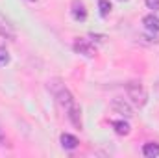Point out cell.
<instances>
[{"mask_svg": "<svg viewBox=\"0 0 159 158\" xmlns=\"http://www.w3.org/2000/svg\"><path fill=\"white\" fill-rule=\"evenodd\" d=\"M126 93L131 99V102L135 106H139V108H143L146 104V101H148V93H146V89L143 87L141 82H129V84H126Z\"/></svg>", "mask_w": 159, "mask_h": 158, "instance_id": "obj_1", "label": "cell"}, {"mask_svg": "<svg viewBox=\"0 0 159 158\" xmlns=\"http://www.w3.org/2000/svg\"><path fill=\"white\" fill-rule=\"evenodd\" d=\"M74 52L83 54V56H87V58H94V56H96L94 45H93L91 41H87V39H78L76 41V43H74Z\"/></svg>", "mask_w": 159, "mask_h": 158, "instance_id": "obj_2", "label": "cell"}, {"mask_svg": "<svg viewBox=\"0 0 159 158\" xmlns=\"http://www.w3.org/2000/svg\"><path fill=\"white\" fill-rule=\"evenodd\" d=\"M111 108L120 114V116H124V117H131L133 116V110H131V106L124 101V99H115L113 102H111Z\"/></svg>", "mask_w": 159, "mask_h": 158, "instance_id": "obj_3", "label": "cell"}, {"mask_svg": "<svg viewBox=\"0 0 159 158\" xmlns=\"http://www.w3.org/2000/svg\"><path fill=\"white\" fill-rule=\"evenodd\" d=\"M67 112H69V119H70V123H72L76 128L81 130V126H83V123H81V108L74 102V104H70V106L67 108Z\"/></svg>", "mask_w": 159, "mask_h": 158, "instance_id": "obj_4", "label": "cell"}, {"mask_svg": "<svg viewBox=\"0 0 159 158\" xmlns=\"http://www.w3.org/2000/svg\"><path fill=\"white\" fill-rule=\"evenodd\" d=\"M56 99H57V102H59L61 106H65V108H69L70 104H74V97H72V93H70L69 89H65V87H61V89L56 93Z\"/></svg>", "mask_w": 159, "mask_h": 158, "instance_id": "obj_5", "label": "cell"}, {"mask_svg": "<svg viewBox=\"0 0 159 158\" xmlns=\"http://www.w3.org/2000/svg\"><path fill=\"white\" fill-rule=\"evenodd\" d=\"M72 17L76 21H85L87 19V9H85L81 0H74L72 2Z\"/></svg>", "mask_w": 159, "mask_h": 158, "instance_id": "obj_6", "label": "cell"}, {"mask_svg": "<svg viewBox=\"0 0 159 158\" xmlns=\"http://www.w3.org/2000/svg\"><path fill=\"white\" fill-rule=\"evenodd\" d=\"M0 36H4V37H9V39H15V30H13V26L6 21V17L4 15H0Z\"/></svg>", "mask_w": 159, "mask_h": 158, "instance_id": "obj_7", "label": "cell"}, {"mask_svg": "<svg viewBox=\"0 0 159 158\" xmlns=\"http://www.w3.org/2000/svg\"><path fill=\"white\" fill-rule=\"evenodd\" d=\"M61 145H63V149H67V151H72V149H76L80 145L78 138L76 136H72V134H61Z\"/></svg>", "mask_w": 159, "mask_h": 158, "instance_id": "obj_8", "label": "cell"}, {"mask_svg": "<svg viewBox=\"0 0 159 158\" xmlns=\"http://www.w3.org/2000/svg\"><path fill=\"white\" fill-rule=\"evenodd\" d=\"M143 24L150 32H159V17H156V15H146L143 19Z\"/></svg>", "mask_w": 159, "mask_h": 158, "instance_id": "obj_9", "label": "cell"}, {"mask_svg": "<svg viewBox=\"0 0 159 158\" xmlns=\"http://www.w3.org/2000/svg\"><path fill=\"white\" fill-rule=\"evenodd\" d=\"M111 125H113V128L119 136H128L129 130H131L129 123H126V121H111Z\"/></svg>", "mask_w": 159, "mask_h": 158, "instance_id": "obj_10", "label": "cell"}, {"mask_svg": "<svg viewBox=\"0 0 159 158\" xmlns=\"http://www.w3.org/2000/svg\"><path fill=\"white\" fill-rule=\"evenodd\" d=\"M143 155L148 156V158L159 156V143H144V147H143Z\"/></svg>", "mask_w": 159, "mask_h": 158, "instance_id": "obj_11", "label": "cell"}, {"mask_svg": "<svg viewBox=\"0 0 159 158\" xmlns=\"http://www.w3.org/2000/svg\"><path fill=\"white\" fill-rule=\"evenodd\" d=\"M98 7H100V15L102 17H107L111 13V9H113V6H111L109 0H98Z\"/></svg>", "mask_w": 159, "mask_h": 158, "instance_id": "obj_12", "label": "cell"}, {"mask_svg": "<svg viewBox=\"0 0 159 158\" xmlns=\"http://www.w3.org/2000/svg\"><path fill=\"white\" fill-rule=\"evenodd\" d=\"M7 63H9V52L4 47H0V67H4Z\"/></svg>", "mask_w": 159, "mask_h": 158, "instance_id": "obj_13", "label": "cell"}, {"mask_svg": "<svg viewBox=\"0 0 159 158\" xmlns=\"http://www.w3.org/2000/svg\"><path fill=\"white\" fill-rule=\"evenodd\" d=\"M148 9H154V11H159V0H144Z\"/></svg>", "mask_w": 159, "mask_h": 158, "instance_id": "obj_14", "label": "cell"}, {"mask_svg": "<svg viewBox=\"0 0 159 158\" xmlns=\"http://www.w3.org/2000/svg\"><path fill=\"white\" fill-rule=\"evenodd\" d=\"M91 37H93V39H96V41H106V39H107L106 36H98V34H91Z\"/></svg>", "mask_w": 159, "mask_h": 158, "instance_id": "obj_15", "label": "cell"}, {"mask_svg": "<svg viewBox=\"0 0 159 158\" xmlns=\"http://www.w3.org/2000/svg\"><path fill=\"white\" fill-rule=\"evenodd\" d=\"M120 2H128V0H120Z\"/></svg>", "mask_w": 159, "mask_h": 158, "instance_id": "obj_16", "label": "cell"}]
</instances>
